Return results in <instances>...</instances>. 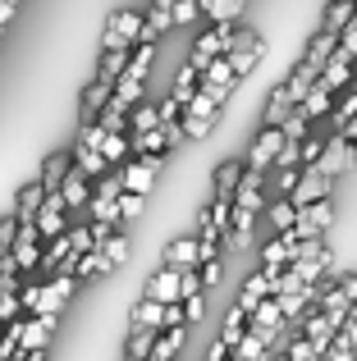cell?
Here are the masks:
<instances>
[{
	"label": "cell",
	"mask_w": 357,
	"mask_h": 361,
	"mask_svg": "<svg viewBox=\"0 0 357 361\" xmlns=\"http://www.w3.org/2000/svg\"><path fill=\"white\" fill-rule=\"evenodd\" d=\"M294 106H298V97H294V87H289V78L275 82V87H270V97H266V106H261V123H275V128H279Z\"/></svg>",
	"instance_id": "18"
},
{
	"label": "cell",
	"mask_w": 357,
	"mask_h": 361,
	"mask_svg": "<svg viewBox=\"0 0 357 361\" xmlns=\"http://www.w3.org/2000/svg\"><path fill=\"white\" fill-rule=\"evenodd\" d=\"M143 27H147V18L138 9H115L106 18V27H101V46H138L143 42Z\"/></svg>",
	"instance_id": "3"
},
{
	"label": "cell",
	"mask_w": 357,
	"mask_h": 361,
	"mask_svg": "<svg viewBox=\"0 0 357 361\" xmlns=\"http://www.w3.org/2000/svg\"><path fill=\"white\" fill-rule=\"evenodd\" d=\"M266 220H270V229H294L298 224V202L294 197H275V202H266Z\"/></svg>",
	"instance_id": "32"
},
{
	"label": "cell",
	"mask_w": 357,
	"mask_h": 361,
	"mask_svg": "<svg viewBox=\"0 0 357 361\" xmlns=\"http://www.w3.org/2000/svg\"><path fill=\"white\" fill-rule=\"evenodd\" d=\"M279 147H284V128H275V123H261V128H257V137H252L248 165H252V169H266V174H270V165H275Z\"/></svg>",
	"instance_id": "9"
},
{
	"label": "cell",
	"mask_w": 357,
	"mask_h": 361,
	"mask_svg": "<svg viewBox=\"0 0 357 361\" xmlns=\"http://www.w3.org/2000/svg\"><path fill=\"white\" fill-rule=\"evenodd\" d=\"M321 361H357V348L349 343V338H339V334H334V343L325 348V357H321Z\"/></svg>",
	"instance_id": "50"
},
{
	"label": "cell",
	"mask_w": 357,
	"mask_h": 361,
	"mask_svg": "<svg viewBox=\"0 0 357 361\" xmlns=\"http://www.w3.org/2000/svg\"><path fill=\"white\" fill-rule=\"evenodd\" d=\"M206 361H234V348H229V343H224V338H220V334H215V343H211V348H206Z\"/></svg>",
	"instance_id": "56"
},
{
	"label": "cell",
	"mask_w": 357,
	"mask_h": 361,
	"mask_svg": "<svg viewBox=\"0 0 357 361\" xmlns=\"http://www.w3.org/2000/svg\"><path fill=\"white\" fill-rule=\"evenodd\" d=\"M64 243H69L73 256H78V252H92V247H97V243H92V224H87V229H64Z\"/></svg>",
	"instance_id": "49"
},
{
	"label": "cell",
	"mask_w": 357,
	"mask_h": 361,
	"mask_svg": "<svg viewBox=\"0 0 357 361\" xmlns=\"http://www.w3.org/2000/svg\"><path fill=\"white\" fill-rule=\"evenodd\" d=\"M334 283H339V293H344L349 302H357V274H339Z\"/></svg>",
	"instance_id": "58"
},
{
	"label": "cell",
	"mask_w": 357,
	"mask_h": 361,
	"mask_svg": "<svg viewBox=\"0 0 357 361\" xmlns=\"http://www.w3.org/2000/svg\"><path fill=\"white\" fill-rule=\"evenodd\" d=\"M128 325H152V329H165V302H156V298H138L133 307H128Z\"/></svg>",
	"instance_id": "28"
},
{
	"label": "cell",
	"mask_w": 357,
	"mask_h": 361,
	"mask_svg": "<svg viewBox=\"0 0 357 361\" xmlns=\"http://www.w3.org/2000/svg\"><path fill=\"white\" fill-rule=\"evenodd\" d=\"M18 316H23L18 293H0V325H5V320H18Z\"/></svg>",
	"instance_id": "53"
},
{
	"label": "cell",
	"mask_w": 357,
	"mask_h": 361,
	"mask_svg": "<svg viewBox=\"0 0 357 361\" xmlns=\"http://www.w3.org/2000/svg\"><path fill=\"white\" fill-rule=\"evenodd\" d=\"M110 97H115V78H92L87 87H83V97H78V123H92L101 115V110L110 106Z\"/></svg>",
	"instance_id": "12"
},
{
	"label": "cell",
	"mask_w": 357,
	"mask_h": 361,
	"mask_svg": "<svg viewBox=\"0 0 357 361\" xmlns=\"http://www.w3.org/2000/svg\"><path fill=\"white\" fill-rule=\"evenodd\" d=\"M197 233H183V238H170L161 247V265H170V270H197Z\"/></svg>",
	"instance_id": "16"
},
{
	"label": "cell",
	"mask_w": 357,
	"mask_h": 361,
	"mask_svg": "<svg viewBox=\"0 0 357 361\" xmlns=\"http://www.w3.org/2000/svg\"><path fill=\"white\" fill-rule=\"evenodd\" d=\"M170 14H174V27H188V23L202 18V0H174Z\"/></svg>",
	"instance_id": "41"
},
{
	"label": "cell",
	"mask_w": 357,
	"mask_h": 361,
	"mask_svg": "<svg viewBox=\"0 0 357 361\" xmlns=\"http://www.w3.org/2000/svg\"><path fill=\"white\" fill-rule=\"evenodd\" d=\"M353 14H357V0H325V18H321V23L339 32V27L353 23Z\"/></svg>",
	"instance_id": "37"
},
{
	"label": "cell",
	"mask_w": 357,
	"mask_h": 361,
	"mask_svg": "<svg viewBox=\"0 0 357 361\" xmlns=\"http://www.w3.org/2000/svg\"><path fill=\"white\" fill-rule=\"evenodd\" d=\"M69 151H73V165H78L87 178H101V174L110 169V160L101 156V147H87V142H73Z\"/></svg>",
	"instance_id": "30"
},
{
	"label": "cell",
	"mask_w": 357,
	"mask_h": 361,
	"mask_svg": "<svg viewBox=\"0 0 357 361\" xmlns=\"http://www.w3.org/2000/svg\"><path fill=\"white\" fill-rule=\"evenodd\" d=\"M279 128H284V137H294V142H303V137H307V133H312V119H307V115H303V110H298V106H294V110H289V119H284V123H279Z\"/></svg>",
	"instance_id": "42"
},
{
	"label": "cell",
	"mask_w": 357,
	"mask_h": 361,
	"mask_svg": "<svg viewBox=\"0 0 357 361\" xmlns=\"http://www.w3.org/2000/svg\"><path fill=\"white\" fill-rule=\"evenodd\" d=\"M14 261L23 265V274H32V270H42V256H46V238H42V229H37V220H18V238H14Z\"/></svg>",
	"instance_id": "5"
},
{
	"label": "cell",
	"mask_w": 357,
	"mask_h": 361,
	"mask_svg": "<svg viewBox=\"0 0 357 361\" xmlns=\"http://www.w3.org/2000/svg\"><path fill=\"white\" fill-rule=\"evenodd\" d=\"M101 156H106L110 165H124V160L133 156V137H128V133H106V142H101Z\"/></svg>",
	"instance_id": "36"
},
{
	"label": "cell",
	"mask_w": 357,
	"mask_h": 361,
	"mask_svg": "<svg viewBox=\"0 0 357 361\" xmlns=\"http://www.w3.org/2000/svg\"><path fill=\"white\" fill-rule=\"evenodd\" d=\"M156 334H161V329H152V325H128V334H124V361H147V357H152V348H156Z\"/></svg>",
	"instance_id": "25"
},
{
	"label": "cell",
	"mask_w": 357,
	"mask_h": 361,
	"mask_svg": "<svg viewBox=\"0 0 357 361\" xmlns=\"http://www.w3.org/2000/svg\"><path fill=\"white\" fill-rule=\"evenodd\" d=\"M353 69H357V60H353L349 51H339V46H334V55H330V60H325L321 78L330 82L334 92H344V87H349V82H353Z\"/></svg>",
	"instance_id": "26"
},
{
	"label": "cell",
	"mask_w": 357,
	"mask_h": 361,
	"mask_svg": "<svg viewBox=\"0 0 357 361\" xmlns=\"http://www.w3.org/2000/svg\"><path fill=\"white\" fill-rule=\"evenodd\" d=\"M69 270H73V279H78V283H87V279H106V274H115L101 247H92V252H78Z\"/></svg>",
	"instance_id": "21"
},
{
	"label": "cell",
	"mask_w": 357,
	"mask_h": 361,
	"mask_svg": "<svg viewBox=\"0 0 357 361\" xmlns=\"http://www.w3.org/2000/svg\"><path fill=\"white\" fill-rule=\"evenodd\" d=\"M37 229H42V238H60L69 229V206H64L60 192H46L42 211H37Z\"/></svg>",
	"instance_id": "13"
},
{
	"label": "cell",
	"mask_w": 357,
	"mask_h": 361,
	"mask_svg": "<svg viewBox=\"0 0 357 361\" xmlns=\"http://www.w3.org/2000/svg\"><path fill=\"white\" fill-rule=\"evenodd\" d=\"M243 169H248V160H220V165H215V174H211V197H234Z\"/></svg>",
	"instance_id": "27"
},
{
	"label": "cell",
	"mask_w": 357,
	"mask_h": 361,
	"mask_svg": "<svg viewBox=\"0 0 357 361\" xmlns=\"http://www.w3.org/2000/svg\"><path fill=\"white\" fill-rule=\"evenodd\" d=\"M73 169V151H51V156L42 160V169H37V178L46 183V192H60V183L69 178Z\"/></svg>",
	"instance_id": "19"
},
{
	"label": "cell",
	"mask_w": 357,
	"mask_h": 361,
	"mask_svg": "<svg viewBox=\"0 0 357 361\" xmlns=\"http://www.w3.org/2000/svg\"><path fill=\"white\" fill-rule=\"evenodd\" d=\"M60 197H64V206H69V211H87V202H92V178L73 165L69 178L60 183Z\"/></svg>",
	"instance_id": "22"
},
{
	"label": "cell",
	"mask_w": 357,
	"mask_h": 361,
	"mask_svg": "<svg viewBox=\"0 0 357 361\" xmlns=\"http://www.w3.org/2000/svg\"><path fill=\"white\" fill-rule=\"evenodd\" d=\"M321 151H325V137L307 133V137L298 142V156H303V169H307V165H316V160H321Z\"/></svg>",
	"instance_id": "46"
},
{
	"label": "cell",
	"mask_w": 357,
	"mask_h": 361,
	"mask_svg": "<svg viewBox=\"0 0 357 361\" xmlns=\"http://www.w3.org/2000/svg\"><path fill=\"white\" fill-rule=\"evenodd\" d=\"M73 293H78L73 270H55L51 279L42 283V302H37V311H46V316H64V307L73 302Z\"/></svg>",
	"instance_id": "6"
},
{
	"label": "cell",
	"mask_w": 357,
	"mask_h": 361,
	"mask_svg": "<svg viewBox=\"0 0 357 361\" xmlns=\"http://www.w3.org/2000/svg\"><path fill=\"white\" fill-rule=\"evenodd\" d=\"M97 123H101L106 133H128V110H119V106H106V110L97 115Z\"/></svg>",
	"instance_id": "44"
},
{
	"label": "cell",
	"mask_w": 357,
	"mask_h": 361,
	"mask_svg": "<svg viewBox=\"0 0 357 361\" xmlns=\"http://www.w3.org/2000/svg\"><path fill=\"white\" fill-rule=\"evenodd\" d=\"M170 5L174 0H152V5H147V27H143V42H161L165 32H170L174 27V14H170Z\"/></svg>",
	"instance_id": "24"
},
{
	"label": "cell",
	"mask_w": 357,
	"mask_h": 361,
	"mask_svg": "<svg viewBox=\"0 0 357 361\" xmlns=\"http://www.w3.org/2000/svg\"><path fill=\"white\" fill-rule=\"evenodd\" d=\"M349 87H353V92H357V69H353V82H349Z\"/></svg>",
	"instance_id": "60"
},
{
	"label": "cell",
	"mask_w": 357,
	"mask_h": 361,
	"mask_svg": "<svg viewBox=\"0 0 357 361\" xmlns=\"http://www.w3.org/2000/svg\"><path fill=\"white\" fill-rule=\"evenodd\" d=\"M334 220H339V211H334V197H316V202L298 206L294 233H298V238H325V233L334 229Z\"/></svg>",
	"instance_id": "2"
},
{
	"label": "cell",
	"mask_w": 357,
	"mask_h": 361,
	"mask_svg": "<svg viewBox=\"0 0 357 361\" xmlns=\"http://www.w3.org/2000/svg\"><path fill=\"white\" fill-rule=\"evenodd\" d=\"M174 119H183V101H178V97H165L161 101V123H174Z\"/></svg>",
	"instance_id": "54"
},
{
	"label": "cell",
	"mask_w": 357,
	"mask_h": 361,
	"mask_svg": "<svg viewBox=\"0 0 357 361\" xmlns=\"http://www.w3.org/2000/svg\"><path fill=\"white\" fill-rule=\"evenodd\" d=\"M353 115H357V92H353V87H344L339 97H334V110H330L325 119H330V128L339 133V128H344V123H349Z\"/></svg>",
	"instance_id": "38"
},
{
	"label": "cell",
	"mask_w": 357,
	"mask_h": 361,
	"mask_svg": "<svg viewBox=\"0 0 357 361\" xmlns=\"http://www.w3.org/2000/svg\"><path fill=\"white\" fill-rule=\"evenodd\" d=\"M298 165H303V156H298V142L284 137V147H279V156H275V165H270V169H298Z\"/></svg>",
	"instance_id": "48"
},
{
	"label": "cell",
	"mask_w": 357,
	"mask_h": 361,
	"mask_svg": "<svg viewBox=\"0 0 357 361\" xmlns=\"http://www.w3.org/2000/svg\"><path fill=\"white\" fill-rule=\"evenodd\" d=\"M334 46H339V32L321 23L312 37H307V51H303V60H298V64H303V69H312L316 78H321V69H325V60L334 55Z\"/></svg>",
	"instance_id": "11"
},
{
	"label": "cell",
	"mask_w": 357,
	"mask_h": 361,
	"mask_svg": "<svg viewBox=\"0 0 357 361\" xmlns=\"http://www.w3.org/2000/svg\"><path fill=\"white\" fill-rule=\"evenodd\" d=\"M183 320H188V325L206 320V293H193V298H183Z\"/></svg>",
	"instance_id": "51"
},
{
	"label": "cell",
	"mask_w": 357,
	"mask_h": 361,
	"mask_svg": "<svg viewBox=\"0 0 357 361\" xmlns=\"http://www.w3.org/2000/svg\"><path fill=\"white\" fill-rule=\"evenodd\" d=\"M55 329H60V316H46V311H28L23 316V329H18V348H51Z\"/></svg>",
	"instance_id": "10"
},
{
	"label": "cell",
	"mask_w": 357,
	"mask_h": 361,
	"mask_svg": "<svg viewBox=\"0 0 357 361\" xmlns=\"http://www.w3.org/2000/svg\"><path fill=\"white\" fill-rule=\"evenodd\" d=\"M197 274H202L206 288H220V279H224V261H220V256H211V261L197 265Z\"/></svg>",
	"instance_id": "47"
},
{
	"label": "cell",
	"mask_w": 357,
	"mask_h": 361,
	"mask_svg": "<svg viewBox=\"0 0 357 361\" xmlns=\"http://www.w3.org/2000/svg\"><path fill=\"white\" fill-rule=\"evenodd\" d=\"M339 338H349V343L357 348V302H349V316H344V329H339Z\"/></svg>",
	"instance_id": "55"
},
{
	"label": "cell",
	"mask_w": 357,
	"mask_h": 361,
	"mask_svg": "<svg viewBox=\"0 0 357 361\" xmlns=\"http://www.w3.org/2000/svg\"><path fill=\"white\" fill-rule=\"evenodd\" d=\"M298 174H303V165H298V169H275V192H279V197H294Z\"/></svg>",
	"instance_id": "52"
},
{
	"label": "cell",
	"mask_w": 357,
	"mask_h": 361,
	"mask_svg": "<svg viewBox=\"0 0 357 361\" xmlns=\"http://www.w3.org/2000/svg\"><path fill=\"white\" fill-rule=\"evenodd\" d=\"M18 238V215H14V206L9 211H0V252H9Z\"/></svg>",
	"instance_id": "45"
},
{
	"label": "cell",
	"mask_w": 357,
	"mask_h": 361,
	"mask_svg": "<svg viewBox=\"0 0 357 361\" xmlns=\"http://www.w3.org/2000/svg\"><path fill=\"white\" fill-rule=\"evenodd\" d=\"M178 123H183V142H202V137H211V133H215V123H220V115H215V119H197V115H183Z\"/></svg>",
	"instance_id": "40"
},
{
	"label": "cell",
	"mask_w": 357,
	"mask_h": 361,
	"mask_svg": "<svg viewBox=\"0 0 357 361\" xmlns=\"http://www.w3.org/2000/svg\"><path fill=\"white\" fill-rule=\"evenodd\" d=\"M357 165V142L353 137H344V133H330L325 137V151H321V160H316V169H325V174H349V169ZM312 169V165H307Z\"/></svg>",
	"instance_id": "7"
},
{
	"label": "cell",
	"mask_w": 357,
	"mask_h": 361,
	"mask_svg": "<svg viewBox=\"0 0 357 361\" xmlns=\"http://www.w3.org/2000/svg\"><path fill=\"white\" fill-rule=\"evenodd\" d=\"M339 51H349L353 60H357V23H349V27H339Z\"/></svg>",
	"instance_id": "57"
},
{
	"label": "cell",
	"mask_w": 357,
	"mask_h": 361,
	"mask_svg": "<svg viewBox=\"0 0 357 361\" xmlns=\"http://www.w3.org/2000/svg\"><path fill=\"white\" fill-rule=\"evenodd\" d=\"M42 202H46V183H42V178H28V183L23 188H18V192H14V215H18V220H37V211H42Z\"/></svg>",
	"instance_id": "23"
},
{
	"label": "cell",
	"mask_w": 357,
	"mask_h": 361,
	"mask_svg": "<svg viewBox=\"0 0 357 361\" xmlns=\"http://www.w3.org/2000/svg\"><path fill=\"white\" fill-rule=\"evenodd\" d=\"M234 32H238V23H211V27H202L197 32V42H193V55L188 60L202 69L206 60H215V55H224L234 46Z\"/></svg>",
	"instance_id": "4"
},
{
	"label": "cell",
	"mask_w": 357,
	"mask_h": 361,
	"mask_svg": "<svg viewBox=\"0 0 357 361\" xmlns=\"http://www.w3.org/2000/svg\"><path fill=\"white\" fill-rule=\"evenodd\" d=\"M143 202H147L143 192H128V188H124V192H119V215H124V224L143 220Z\"/></svg>",
	"instance_id": "43"
},
{
	"label": "cell",
	"mask_w": 357,
	"mask_h": 361,
	"mask_svg": "<svg viewBox=\"0 0 357 361\" xmlns=\"http://www.w3.org/2000/svg\"><path fill=\"white\" fill-rule=\"evenodd\" d=\"M156 174H161V160H156V156H128L124 165H119L124 188H128V192H143V197L156 188Z\"/></svg>",
	"instance_id": "8"
},
{
	"label": "cell",
	"mask_w": 357,
	"mask_h": 361,
	"mask_svg": "<svg viewBox=\"0 0 357 361\" xmlns=\"http://www.w3.org/2000/svg\"><path fill=\"white\" fill-rule=\"evenodd\" d=\"M161 123V101H138L133 110H128V133H147Z\"/></svg>",
	"instance_id": "35"
},
{
	"label": "cell",
	"mask_w": 357,
	"mask_h": 361,
	"mask_svg": "<svg viewBox=\"0 0 357 361\" xmlns=\"http://www.w3.org/2000/svg\"><path fill=\"white\" fill-rule=\"evenodd\" d=\"M270 293H275V274H270L266 265H257V270L243 279V288H238V298H234V307H243V311L252 316V307H257L261 298H270Z\"/></svg>",
	"instance_id": "14"
},
{
	"label": "cell",
	"mask_w": 357,
	"mask_h": 361,
	"mask_svg": "<svg viewBox=\"0 0 357 361\" xmlns=\"http://www.w3.org/2000/svg\"><path fill=\"white\" fill-rule=\"evenodd\" d=\"M243 9H248V0H202V18H211V23H238Z\"/></svg>",
	"instance_id": "33"
},
{
	"label": "cell",
	"mask_w": 357,
	"mask_h": 361,
	"mask_svg": "<svg viewBox=\"0 0 357 361\" xmlns=\"http://www.w3.org/2000/svg\"><path fill=\"white\" fill-rule=\"evenodd\" d=\"M234 361H270V343L266 334H257V329H243V338L234 343Z\"/></svg>",
	"instance_id": "29"
},
{
	"label": "cell",
	"mask_w": 357,
	"mask_h": 361,
	"mask_svg": "<svg viewBox=\"0 0 357 361\" xmlns=\"http://www.w3.org/2000/svg\"><path fill=\"white\" fill-rule=\"evenodd\" d=\"M14 9H18V0H0V27L14 18Z\"/></svg>",
	"instance_id": "59"
},
{
	"label": "cell",
	"mask_w": 357,
	"mask_h": 361,
	"mask_svg": "<svg viewBox=\"0 0 357 361\" xmlns=\"http://www.w3.org/2000/svg\"><path fill=\"white\" fill-rule=\"evenodd\" d=\"M101 252H106L110 270H119V265H128V256H133V238H128V229H110V238L101 243Z\"/></svg>",
	"instance_id": "31"
},
{
	"label": "cell",
	"mask_w": 357,
	"mask_h": 361,
	"mask_svg": "<svg viewBox=\"0 0 357 361\" xmlns=\"http://www.w3.org/2000/svg\"><path fill=\"white\" fill-rule=\"evenodd\" d=\"M224 55H229L234 73H238V82H243L248 73L261 69V60H266V37H261L257 27H238V32H234V46Z\"/></svg>",
	"instance_id": "1"
},
{
	"label": "cell",
	"mask_w": 357,
	"mask_h": 361,
	"mask_svg": "<svg viewBox=\"0 0 357 361\" xmlns=\"http://www.w3.org/2000/svg\"><path fill=\"white\" fill-rule=\"evenodd\" d=\"M143 293H147V298H156V302H183V288H178V270L161 265V270H156L152 279L143 283Z\"/></svg>",
	"instance_id": "20"
},
{
	"label": "cell",
	"mask_w": 357,
	"mask_h": 361,
	"mask_svg": "<svg viewBox=\"0 0 357 361\" xmlns=\"http://www.w3.org/2000/svg\"><path fill=\"white\" fill-rule=\"evenodd\" d=\"M243 329H248V311H243V307H229V311L220 316V338L234 348V343L243 338Z\"/></svg>",
	"instance_id": "39"
},
{
	"label": "cell",
	"mask_w": 357,
	"mask_h": 361,
	"mask_svg": "<svg viewBox=\"0 0 357 361\" xmlns=\"http://www.w3.org/2000/svg\"><path fill=\"white\" fill-rule=\"evenodd\" d=\"M316 197H334V174H325V169H303L298 174V188H294V202L298 206H307V202H316Z\"/></svg>",
	"instance_id": "15"
},
{
	"label": "cell",
	"mask_w": 357,
	"mask_h": 361,
	"mask_svg": "<svg viewBox=\"0 0 357 361\" xmlns=\"http://www.w3.org/2000/svg\"><path fill=\"white\" fill-rule=\"evenodd\" d=\"M334 97H339V92H334V87H330V82H325V78H316L312 87H307V97L298 101V110H303V115L316 123V119H325V115H330V110H334Z\"/></svg>",
	"instance_id": "17"
},
{
	"label": "cell",
	"mask_w": 357,
	"mask_h": 361,
	"mask_svg": "<svg viewBox=\"0 0 357 361\" xmlns=\"http://www.w3.org/2000/svg\"><path fill=\"white\" fill-rule=\"evenodd\" d=\"M128 51H133V46H101L97 73H101V78H119V73H124V64H128Z\"/></svg>",
	"instance_id": "34"
}]
</instances>
